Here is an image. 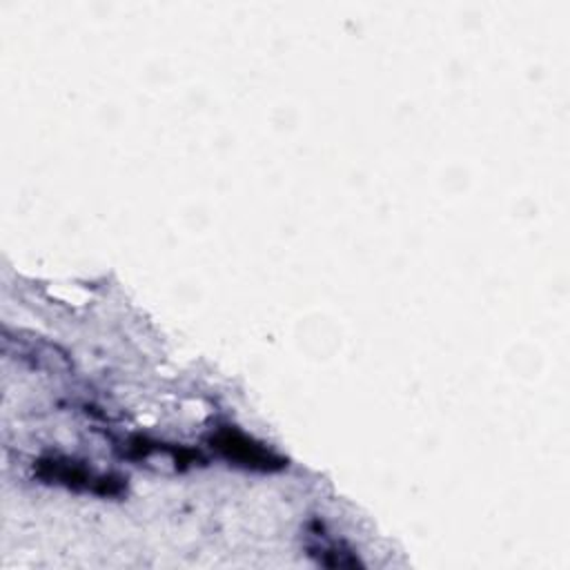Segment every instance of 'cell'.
<instances>
[{"mask_svg":"<svg viewBox=\"0 0 570 570\" xmlns=\"http://www.w3.org/2000/svg\"><path fill=\"white\" fill-rule=\"evenodd\" d=\"M212 448H216L225 459L252 470H281L285 465L278 454L234 428L216 430L212 436Z\"/></svg>","mask_w":570,"mask_h":570,"instance_id":"cell-2","label":"cell"},{"mask_svg":"<svg viewBox=\"0 0 570 570\" xmlns=\"http://www.w3.org/2000/svg\"><path fill=\"white\" fill-rule=\"evenodd\" d=\"M314 532H312V543L307 546L309 554L318 559V563L323 566H330V568H354L358 566V559L352 550L343 548L334 537H330L325 530H323V523H314L312 525Z\"/></svg>","mask_w":570,"mask_h":570,"instance_id":"cell-3","label":"cell"},{"mask_svg":"<svg viewBox=\"0 0 570 570\" xmlns=\"http://www.w3.org/2000/svg\"><path fill=\"white\" fill-rule=\"evenodd\" d=\"M38 476L47 479V481H56L62 483L67 488H76V490H87L94 494H107V497H116L122 492V481L109 474H100L94 472L89 465L85 463H76L71 459H42L36 465Z\"/></svg>","mask_w":570,"mask_h":570,"instance_id":"cell-1","label":"cell"}]
</instances>
